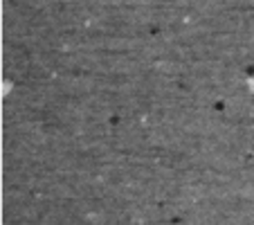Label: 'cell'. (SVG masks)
<instances>
[{
    "label": "cell",
    "instance_id": "6da1fadb",
    "mask_svg": "<svg viewBox=\"0 0 254 225\" xmlns=\"http://www.w3.org/2000/svg\"><path fill=\"white\" fill-rule=\"evenodd\" d=\"M2 86H5V88H2V92H9V88H11V81H5V83H2Z\"/></svg>",
    "mask_w": 254,
    "mask_h": 225
}]
</instances>
